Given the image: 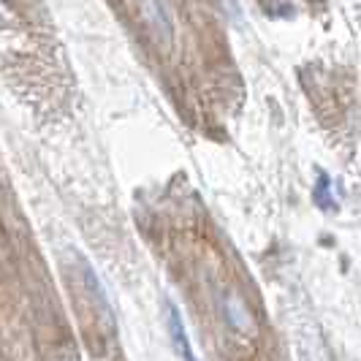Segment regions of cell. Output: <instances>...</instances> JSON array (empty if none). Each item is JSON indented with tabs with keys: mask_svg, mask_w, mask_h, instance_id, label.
Returning <instances> with one entry per match:
<instances>
[{
	"mask_svg": "<svg viewBox=\"0 0 361 361\" xmlns=\"http://www.w3.org/2000/svg\"><path fill=\"white\" fill-rule=\"evenodd\" d=\"M142 11H145V19L149 22L152 33L161 38L163 44H169L174 36V25H171V14H169L166 0H142Z\"/></svg>",
	"mask_w": 361,
	"mask_h": 361,
	"instance_id": "cell-1",
	"label": "cell"
},
{
	"mask_svg": "<svg viewBox=\"0 0 361 361\" xmlns=\"http://www.w3.org/2000/svg\"><path fill=\"white\" fill-rule=\"evenodd\" d=\"M169 337H171V345H174V350H177V356L182 361H196L190 340H188V331H185V324H182L180 310L174 305H169Z\"/></svg>",
	"mask_w": 361,
	"mask_h": 361,
	"instance_id": "cell-2",
	"label": "cell"
},
{
	"mask_svg": "<svg viewBox=\"0 0 361 361\" xmlns=\"http://www.w3.org/2000/svg\"><path fill=\"white\" fill-rule=\"evenodd\" d=\"M223 310H226V318H228L231 329H236V331H245V334L253 329V318H250V312H247V307H245V305H242L236 296H226Z\"/></svg>",
	"mask_w": 361,
	"mask_h": 361,
	"instance_id": "cell-3",
	"label": "cell"
},
{
	"mask_svg": "<svg viewBox=\"0 0 361 361\" xmlns=\"http://www.w3.org/2000/svg\"><path fill=\"white\" fill-rule=\"evenodd\" d=\"M85 283H87V288H90L92 299L98 302V305H104V310L109 312V302H106V293H104V286L98 283V277H95V271L90 267H85Z\"/></svg>",
	"mask_w": 361,
	"mask_h": 361,
	"instance_id": "cell-4",
	"label": "cell"
},
{
	"mask_svg": "<svg viewBox=\"0 0 361 361\" xmlns=\"http://www.w3.org/2000/svg\"><path fill=\"white\" fill-rule=\"evenodd\" d=\"M315 201L324 207V209H329L334 201H331V193H329V177L326 174H321V182H318V188H315Z\"/></svg>",
	"mask_w": 361,
	"mask_h": 361,
	"instance_id": "cell-5",
	"label": "cell"
}]
</instances>
